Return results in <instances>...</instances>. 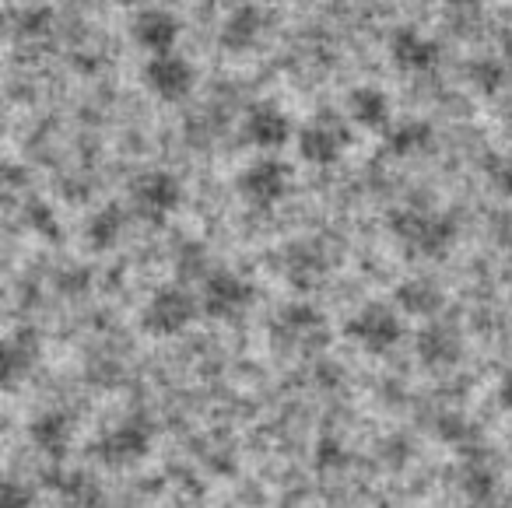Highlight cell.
Returning a JSON list of instances; mask_svg holds the SVG:
<instances>
[{"label": "cell", "instance_id": "1", "mask_svg": "<svg viewBox=\"0 0 512 508\" xmlns=\"http://www.w3.org/2000/svg\"><path fill=\"white\" fill-rule=\"evenodd\" d=\"M390 232L400 242V249L414 260H442L446 253H453L460 228H456L453 214L446 211L404 207V211H393Z\"/></svg>", "mask_w": 512, "mask_h": 508}, {"label": "cell", "instance_id": "2", "mask_svg": "<svg viewBox=\"0 0 512 508\" xmlns=\"http://www.w3.org/2000/svg\"><path fill=\"white\" fill-rule=\"evenodd\" d=\"M200 312V298L183 284H162L151 291V298L141 309V330L155 340L179 337L193 326Z\"/></svg>", "mask_w": 512, "mask_h": 508}, {"label": "cell", "instance_id": "3", "mask_svg": "<svg viewBox=\"0 0 512 508\" xmlns=\"http://www.w3.org/2000/svg\"><path fill=\"white\" fill-rule=\"evenodd\" d=\"M151 445H155V424L144 414H130V417H120L116 424H109V428L95 438L92 452L102 466L127 470V466H137L141 459H148Z\"/></svg>", "mask_w": 512, "mask_h": 508}, {"label": "cell", "instance_id": "4", "mask_svg": "<svg viewBox=\"0 0 512 508\" xmlns=\"http://www.w3.org/2000/svg\"><path fill=\"white\" fill-rule=\"evenodd\" d=\"M295 144H299V155L309 165H320V169L337 165L351 148V120L337 109H320L299 127Z\"/></svg>", "mask_w": 512, "mask_h": 508}, {"label": "cell", "instance_id": "5", "mask_svg": "<svg viewBox=\"0 0 512 508\" xmlns=\"http://www.w3.org/2000/svg\"><path fill=\"white\" fill-rule=\"evenodd\" d=\"M344 337L365 354H390L404 340V316L393 302H369L348 316Z\"/></svg>", "mask_w": 512, "mask_h": 508}, {"label": "cell", "instance_id": "6", "mask_svg": "<svg viewBox=\"0 0 512 508\" xmlns=\"http://www.w3.org/2000/svg\"><path fill=\"white\" fill-rule=\"evenodd\" d=\"M295 186V176H292V165L281 162V158H253L246 169L235 176V193L242 197L246 207H256V211H271L278 207L281 200H288Z\"/></svg>", "mask_w": 512, "mask_h": 508}, {"label": "cell", "instance_id": "7", "mask_svg": "<svg viewBox=\"0 0 512 508\" xmlns=\"http://www.w3.org/2000/svg\"><path fill=\"white\" fill-rule=\"evenodd\" d=\"M183 197V183L169 169H144L130 179V207L137 218L151 221V225L169 221L183 207Z\"/></svg>", "mask_w": 512, "mask_h": 508}, {"label": "cell", "instance_id": "8", "mask_svg": "<svg viewBox=\"0 0 512 508\" xmlns=\"http://www.w3.org/2000/svg\"><path fill=\"white\" fill-rule=\"evenodd\" d=\"M249 305H253V284L239 270L214 267L200 284V312L207 319L228 323V319H239Z\"/></svg>", "mask_w": 512, "mask_h": 508}, {"label": "cell", "instance_id": "9", "mask_svg": "<svg viewBox=\"0 0 512 508\" xmlns=\"http://www.w3.org/2000/svg\"><path fill=\"white\" fill-rule=\"evenodd\" d=\"M330 337L327 316H323L316 305L309 302H292L274 316V340H278L285 351H316Z\"/></svg>", "mask_w": 512, "mask_h": 508}, {"label": "cell", "instance_id": "10", "mask_svg": "<svg viewBox=\"0 0 512 508\" xmlns=\"http://www.w3.org/2000/svg\"><path fill=\"white\" fill-rule=\"evenodd\" d=\"M292 137H299L292 116L271 99L253 102V106L246 109V116H242V141L256 151H278V148H285Z\"/></svg>", "mask_w": 512, "mask_h": 508}, {"label": "cell", "instance_id": "11", "mask_svg": "<svg viewBox=\"0 0 512 508\" xmlns=\"http://www.w3.org/2000/svg\"><path fill=\"white\" fill-rule=\"evenodd\" d=\"M141 78L158 102H183L197 85V67L183 53H162V57H148Z\"/></svg>", "mask_w": 512, "mask_h": 508}, {"label": "cell", "instance_id": "12", "mask_svg": "<svg viewBox=\"0 0 512 508\" xmlns=\"http://www.w3.org/2000/svg\"><path fill=\"white\" fill-rule=\"evenodd\" d=\"M390 64L397 67L407 78H418V74H432L442 60V46L435 43L428 32L414 29V25H400V29L390 32Z\"/></svg>", "mask_w": 512, "mask_h": 508}, {"label": "cell", "instance_id": "13", "mask_svg": "<svg viewBox=\"0 0 512 508\" xmlns=\"http://www.w3.org/2000/svg\"><path fill=\"white\" fill-rule=\"evenodd\" d=\"M267 29H271V18L260 4H239L235 11H228L225 25L218 32V43L228 57H249L253 50H260Z\"/></svg>", "mask_w": 512, "mask_h": 508}, {"label": "cell", "instance_id": "14", "mask_svg": "<svg viewBox=\"0 0 512 508\" xmlns=\"http://www.w3.org/2000/svg\"><path fill=\"white\" fill-rule=\"evenodd\" d=\"M183 25L169 8H141L130 18V39L137 50H144L148 57H162V53H176Z\"/></svg>", "mask_w": 512, "mask_h": 508}, {"label": "cell", "instance_id": "15", "mask_svg": "<svg viewBox=\"0 0 512 508\" xmlns=\"http://www.w3.org/2000/svg\"><path fill=\"white\" fill-rule=\"evenodd\" d=\"M414 351L418 361L432 372L442 368H453L463 358V333L453 323H439V319H428V326H421L418 340H414Z\"/></svg>", "mask_w": 512, "mask_h": 508}, {"label": "cell", "instance_id": "16", "mask_svg": "<svg viewBox=\"0 0 512 508\" xmlns=\"http://www.w3.org/2000/svg\"><path fill=\"white\" fill-rule=\"evenodd\" d=\"M29 438L46 459H64L74 442V417L67 410H39L29 421Z\"/></svg>", "mask_w": 512, "mask_h": 508}, {"label": "cell", "instance_id": "17", "mask_svg": "<svg viewBox=\"0 0 512 508\" xmlns=\"http://www.w3.org/2000/svg\"><path fill=\"white\" fill-rule=\"evenodd\" d=\"M393 305L400 309V316L414 319H435L446 305V291L425 274L404 277V281L393 288Z\"/></svg>", "mask_w": 512, "mask_h": 508}, {"label": "cell", "instance_id": "18", "mask_svg": "<svg viewBox=\"0 0 512 508\" xmlns=\"http://www.w3.org/2000/svg\"><path fill=\"white\" fill-rule=\"evenodd\" d=\"M348 120L372 134H386L393 127V106L390 95L379 85H358L348 92Z\"/></svg>", "mask_w": 512, "mask_h": 508}, {"label": "cell", "instance_id": "19", "mask_svg": "<svg viewBox=\"0 0 512 508\" xmlns=\"http://www.w3.org/2000/svg\"><path fill=\"white\" fill-rule=\"evenodd\" d=\"M383 148L386 155H393L397 162H411L418 155H428L435 148V127L428 120H397L390 130L383 134Z\"/></svg>", "mask_w": 512, "mask_h": 508}, {"label": "cell", "instance_id": "20", "mask_svg": "<svg viewBox=\"0 0 512 508\" xmlns=\"http://www.w3.org/2000/svg\"><path fill=\"white\" fill-rule=\"evenodd\" d=\"M123 232H127V214H123L120 204L95 207V211L85 218V225H81V235H85L92 253H109V249H116L123 239Z\"/></svg>", "mask_w": 512, "mask_h": 508}, {"label": "cell", "instance_id": "21", "mask_svg": "<svg viewBox=\"0 0 512 508\" xmlns=\"http://www.w3.org/2000/svg\"><path fill=\"white\" fill-rule=\"evenodd\" d=\"M32 365H36V344H29V340H11V344L4 347V379H8V386H15L22 375H29Z\"/></svg>", "mask_w": 512, "mask_h": 508}, {"label": "cell", "instance_id": "22", "mask_svg": "<svg viewBox=\"0 0 512 508\" xmlns=\"http://www.w3.org/2000/svg\"><path fill=\"white\" fill-rule=\"evenodd\" d=\"M495 470L484 463H470L467 470H463V491L470 494L474 501H488L491 494H495Z\"/></svg>", "mask_w": 512, "mask_h": 508}, {"label": "cell", "instance_id": "23", "mask_svg": "<svg viewBox=\"0 0 512 508\" xmlns=\"http://www.w3.org/2000/svg\"><path fill=\"white\" fill-rule=\"evenodd\" d=\"M0 508H36V491L25 480L8 477L0 487Z\"/></svg>", "mask_w": 512, "mask_h": 508}, {"label": "cell", "instance_id": "24", "mask_svg": "<svg viewBox=\"0 0 512 508\" xmlns=\"http://www.w3.org/2000/svg\"><path fill=\"white\" fill-rule=\"evenodd\" d=\"M491 183H495V190L502 193V197L512 200V158H498V162L491 165Z\"/></svg>", "mask_w": 512, "mask_h": 508}, {"label": "cell", "instance_id": "25", "mask_svg": "<svg viewBox=\"0 0 512 508\" xmlns=\"http://www.w3.org/2000/svg\"><path fill=\"white\" fill-rule=\"evenodd\" d=\"M439 435L446 438V442H460V438L467 435V421H463V417H456V414L442 417V421H439Z\"/></svg>", "mask_w": 512, "mask_h": 508}, {"label": "cell", "instance_id": "26", "mask_svg": "<svg viewBox=\"0 0 512 508\" xmlns=\"http://www.w3.org/2000/svg\"><path fill=\"white\" fill-rule=\"evenodd\" d=\"M495 400L502 410H509L512 414V368H505L502 379H498V389H495Z\"/></svg>", "mask_w": 512, "mask_h": 508}, {"label": "cell", "instance_id": "27", "mask_svg": "<svg viewBox=\"0 0 512 508\" xmlns=\"http://www.w3.org/2000/svg\"><path fill=\"white\" fill-rule=\"evenodd\" d=\"M502 249H505V253L512 256V221H509V225L502 228Z\"/></svg>", "mask_w": 512, "mask_h": 508}, {"label": "cell", "instance_id": "28", "mask_svg": "<svg viewBox=\"0 0 512 508\" xmlns=\"http://www.w3.org/2000/svg\"><path fill=\"white\" fill-rule=\"evenodd\" d=\"M292 4H313V0H292Z\"/></svg>", "mask_w": 512, "mask_h": 508}]
</instances>
